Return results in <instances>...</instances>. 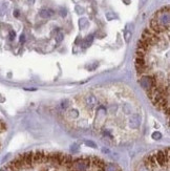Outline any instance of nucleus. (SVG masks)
I'll return each mask as SVG.
<instances>
[{"instance_id":"nucleus-12","label":"nucleus","mask_w":170,"mask_h":171,"mask_svg":"<svg viewBox=\"0 0 170 171\" xmlns=\"http://www.w3.org/2000/svg\"><path fill=\"white\" fill-rule=\"evenodd\" d=\"M60 15H61V16H62V17H65V16H66V11L62 9V10H61V11H60Z\"/></svg>"},{"instance_id":"nucleus-1","label":"nucleus","mask_w":170,"mask_h":171,"mask_svg":"<svg viewBox=\"0 0 170 171\" xmlns=\"http://www.w3.org/2000/svg\"><path fill=\"white\" fill-rule=\"evenodd\" d=\"M169 22H170V13L169 6H165L158 11L152 18L150 22V29L159 33H163L169 30Z\"/></svg>"},{"instance_id":"nucleus-6","label":"nucleus","mask_w":170,"mask_h":171,"mask_svg":"<svg viewBox=\"0 0 170 171\" xmlns=\"http://www.w3.org/2000/svg\"><path fill=\"white\" fill-rule=\"evenodd\" d=\"M87 24H88L87 19H86V18H81L80 21H79V26H80V29H85V27L87 26Z\"/></svg>"},{"instance_id":"nucleus-14","label":"nucleus","mask_w":170,"mask_h":171,"mask_svg":"<svg viewBox=\"0 0 170 171\" xmlns=\"http://www.w3.org/2000/svg\"><path fill=\"white\" fill-rule=\"evenodd\" d=\"M14 15H15V17H18V16H19V12H18V11H15V12H14Z\"/></svg>"},{"instance_id":"nucleus-7","label":"nucleus","mask_w":170,"mask_h":171,"mask_svg":"<svg viewBox=\"0 0 170 171\" xmlns=\"http://www.w3.org/2000/svg\"><path fill=\"white\" fill-rule=\"evenodd\" d=\"M63 38H64V35H63V33L59 32L57 35H56V42H57V43H60V42L63 40Z\"/></svg>"},{"instance_id":"nucleus-11","label":"nucleus","mask_w":170,"mask_h":171,"mask_svg":"<svg viewBox=\"0 0 170 171\" xmlns=\"http://www.w3.org/2000/svg\"><path fill=\"white\" fill-rule=\"evenodd\" d=\"M131 36V33L130 32H127L125 34V40H126V42H128L129 41V37H130Z\"/></svg>"},{"instance_id":"nucleus-15","label":"nucleus","mask_w":170,"mask_h":171,"mask_svg":"<svg viewBox=\"0 0 170 171\" xmlns=\"http://www.w3.org/2000/svg\"><path fill=\"white\" fill-rule=\"evenodd\" d=\"M145 2H146V0H141V5H143Z\"/></svg>"},{"instance_id":"nucleus-4","label":"nucleus","mask_w":170,"mask_h":171,"mask_svg":"<svg viewBox=\"0 0 170 171\" xmlns=\"http://www.w3.org/2000/svg\"><path fill=\"white\" fill-rule=\"evenodd\" d=\"M54 14H55V12L50 9H43L39 13V15L42 18H50V17L54 16Z\"/></svg>"},{"instance_id":"nucleus-8","label":"nucleus","mask_w":170,"mask_h":171,"mask_svg":"<svg viewBox=\"0 0 170 171\" xmlns=\"http://www.w3.org/2000/svg\"><path fill=\"white\" fill-rule=\"evenodd\" d=\"M152 137H153L154 140H159V139H161V137H162V134L160 133V132L156 131V132H154V133L152 134Z\"/></svg>"},{"instance_id":"nucleus-9","label":"nucleus","mask_w":170,"mask_h":171,"mask_svg":"<svg viewBox=\"0 0 170 171\" xmlns=\"http://www.w3.org/2000/svg\"><path fill=\"white\" fill-rule=\"evenodd\" d=\"M15 37H16V33H15L14 30H11V32H10V40H14Z\"/></svg>"},{"instance_id":"nucleus-3","label":"nucleus","mask_w":170,"mask_h":171,"mask_svg":"<svg viewBox=\"0 0 170 171\" xmlns=\"http://www.w3.org/2000/svg\"><path fill=\"white\" fill-rule=\"evenodd\" d=\"M129 123H130L131 128H138L141 124V117L139 114H133L129 120Z\"/></svg>"},{"instance_id":"nucleus-10","label":"nucleus","mask_w":170,"mask_h":171,"mask_svg":"<svg viewBox=\"0 0 170 171\" xmlns=\"http://www.w3.org/2000/svg\"><path fill=\"white\" fill-rule=\"evenodd\" d=\"M106 17H107L108 20H111L112 18H115L116 16H115V15H112V13H107V14H106Z\"/></svg>"},{"instance_id":"nucleus-5","label":"nucleus","mask_w":170,"mask_h":171,"mask_svg":"<svg viewBox=\"0 0 170 171\" xmlns=\"http://www.w3.org/2000/svg\"><path fill=\"white\" fill-rule=\"evenodd\" d=\"M92 41H93V36L92 35L87 36V37L85 38V40L83 41V47H88L91 43H92Z\"/></svg>"},{"instance_id":"nucleus-13","label":"nucleus","mask_w":170,"mask_h":171,"mask_svg":"<svg viewBox=\"0 0 170 171\" xmlns=\"http://www.w3.org/2000/svg\"><path fill=\"white\" fill-rule=\"evenodd\" d=\"M24 41H25L24 35H21V36H20V42H24Z\"/></svg>"},{"instance_id":"nucleus-2","label":"nucleus","mask_w":170,"mask_h":171,"mask_svg":"<svg viewBox=\"0 0 170 171\" xmlns=\"http://www.w3.org/2000/svg\"><path fill=\"white\" fill-rule=\"evenodd\" d=\"M85 104L87 105L88 107H90V108H93V107L97 106L98 104V100L97 98H96L95 96H92V94H89V96H87L85 98Z\"/></svg>"}]
</instances>
